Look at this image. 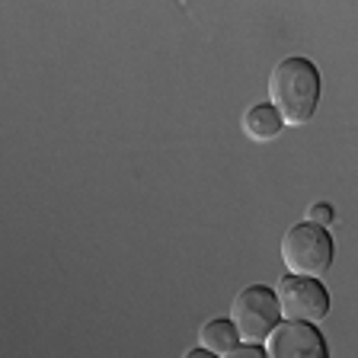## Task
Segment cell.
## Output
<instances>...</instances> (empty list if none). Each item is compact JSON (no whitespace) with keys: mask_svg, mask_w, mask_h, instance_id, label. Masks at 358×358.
I'll return each instance as SVG.
<instances>
[{"mask_svg":"<svg viewBox=\"0 0 358 358\" xmlns=\"http://www.w3.org/2000/svg\"><path fill=\"white\" fill-rule=\"evenodd\" d=\"M268 103L275 106L285 125L301 128L313 119L320 103V71L304 55L278 61L268 74Z\"/></svg>","mask_w":358,"mask_h":358,"instance_id":"cell-1","label":"cell"},{"mask_svg":"<svg viewBox=\"0 0 358 358\" xmlns=\"http://www.w3.org/2000/svg\"><path fill=\"white\" fill-rule=\"evenodd\" d=\"M282 259L288 275H304V278H320L333 268L336 259V240L327 227L310 221L294 224L282 240Z\"/></svg>","mask_w":358,"mask_h":358,"instance_id":"cell-2","label":"cell"},{"mask_svg":"<svg viewBox=\"0 0 358 358\" xmlns=\"http://www.w3.org/2000/svg\"><path fill=\"white\" fill-rule=\"evenodd\" d=\"M231 320L246 345H262L272 329L282 323V304L275 288L268 285H246L231 304Z\"/></svg>","mask_w":358,"mask_h":358,"instance_id":"cell-3","label":"cell"},{"mask_svg":"<svg viewBox=\"0 0 358 358\" xmlns=\"http://www.w3.org/2000/svg\"><path fill=\"white\" fill-rule=\"evenodd\" d=\"M278 304H282V320L294 323H317L329 317V291L320 285V278L288 275L285 272L275 285Z\"/></svg>","mask_w":358,"mask_h":358,"instance_id":"cell-4","label":"cell"},{"mask_svg":"<svg viewBox=\"0 0 358 358\" xmlns=\"http://www.w3.org/2000/svg\"><path fill=\"white\" fill-rule=\"evenodd\" d=\"M266 358H329V345L313 323L282 320L266 339Z\"/></svg>","mask_w":358,"mask_h":358,"instance_id":"cell-5","label":"cell"},{"mask_svg":"<svg viewBox=\"0 0 358 358\" xmlns=\"http://www.w3.org/2000/svg\"><path fill=\"white\" fill-rule=\"evenodd\" d=\"M243 131H246L250 141L268 144L285 131V122H282V115L275 112L272 103H256V106H250L246 115H243Z\"/></svg>","mask_w":358,"mask_h":358,"instance_id":"cell-6","label":"cell"},{"mask_svg":"<svg viewBox=\"0 0 358 358\" xmlns=\"http://www.w3.org/2000/svg\"><path fill=\"white\" fill-rule=\"evenodd\" d=\"M199 345H201V349H208L211 355L224 358V355H231L234 349H240V345H243V339H240V333H237V327H234L231 317H221V320L201 323Z\"/></svg>","mask_w":358,"mask_h":358,"instance_id":"cell-7","label":"cell"},{"mask_svg":"<svg viewBox=\"0 0 358 358\" xmlns=\"http://www.w3.org/2000/svg\"><path fill=\"white\" fill-rule=\"evenodd\" d=\"M333 217H336V211H333V205H329V201H317V205H310V208H307V221L320 224V227H329V224H333Z\"/></svg>","mask_w":358,"mask_h":358,"instance_id":"cell-8","label":"cell"},{"mask_svg":"<svg viewBox=\"0 0 358 358\" xmlns=\"http://www.w3.org/2000/svg\"><path fill=\"white\" fill-rule=\"evenodd\" d=\"M224 358H266V345H240V349H234L231 355H224Z\"/></svg>","mask_w":358,"mask_h":358,"instance_id":"cell-9","label":"cell"},{"mask_svg":"<svg viewBox=\"0 0 358 358\" xmlns=\"http://www.w3.org/2000/svg\"><path fill=\"white\" fill-rule=\"evenodd\" d=\"M182 358H217V355H211L208 349H201V345H199V349H189Z\"/></svg>","mask_w":358,"mask_h":358,"instance_id":"cell-10","label":"cell"}]
</instances>
